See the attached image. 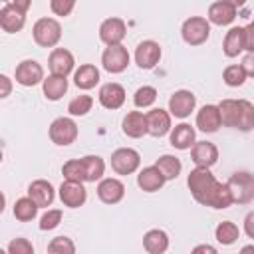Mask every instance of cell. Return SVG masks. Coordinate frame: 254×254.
Masks as SVG:
<instances>
[{"label": "cell", "instance_id": "f6af8a7d", "mask_svg": "<svg viewBox=\"0 0 254 254\" xmlns=\"http://www.w3.org/2000/svg\"><path fill=\"white\" fill-rule=\"evenodd\" d=\"M240 65L244 67V71H246L248 77H254V54H246Z\"/></svg>", "mask_w": 254, "mask_h": 254}, {"label": "cell", "instance_id": "7a4b0ae2", "mask_svg": "<svg viewBox=\"0 0 254 254\" xmlns=\"http://www.w3.org/2000/svg\"><path fill=\"white\" fill-rule=\"evenodd\" d=\"M30 8L28 0H16V2H6L0 10V26L4 32L14 34L20 32L26 24V10Z\"/></svg>", "mask_w": 254, "mask_h": 254}, {"label": "cell", "instance_id": "bcb514c9", "mask_svg": "<svg viewBox=\"0 0 254 254\" xmlns=\"http://www.w3.org/2000/svg\"><path fill=\"white\" fill-rule=\"evenodd\" d=\"M244 232L248 234V238H254V210L248 212L244 218Z\"/></svg>", "mask_w": 254, "mask_h": 254}, {"label": "cell", "instance_id": "d6a6232c", "mask_svg": "<svg viewBox=\"0 0 254 254\" xmlns=\"http://www.w3.org/2000/svg\"><path fill=\"white\" fill-rule=\"evenodd\" d=\"M214 236H216V240H218L222 246H230V244H234V242L238 240L240 230H238V226H236L234 222L224 220V222H220V224L216 226Z\"/></svg>", "mask_w": 254, "mask_h": 254}, {"label": "cell", "instance_id": "484cf974", "mask_svg": "<svg viewBox=\"0 0 254 254\" xmlns=\"http://www.w3.org/2000/svg\"><path fill=\"white\" fill-rule=\"evenodd\" d=\"M143 248L149 254H163L169 248V236L161 228H153L143 236Z\"/></svg>", "mask_w": 254, "mask_h": 254}, {"label": "cell", "instance_id": "603a6c76", "mask_svg": "<svg viewBox=\"0 0 254 254\" xmlns=\"http://www.w3.org/2000/svg\"><path fill=\"white\" fill-rule=\"evenodd\" d=\"M165 175L153 165V167H145L139 175H137V185H139V189L141 190H145V192H155V190H159L163 185H165Z\"/></svg>", "mask_w": 254, "mask_h": 254}, {"label": "cell", "instance_id": "9a60e30c", "mask_svg": "<svg viewBox=\"0 0 254 254\" xmlns=\"http://www.w3.org/2000/svg\"><path fill=\"white\" fill-rule=\"evenodd\" d=\"M60 198H62V202H64L65 206H69V208H79V206L85 202V198H87V190L83 189L81 183L65 181V183H62V187H60Z\"/></svg>", "mask_w": 254, "mask_h": 254}, {"label": "cell", "instance_id": "ab89813d", "mask_svg": "<svg viewBox=\"0 0 254 254\" xmlns=\"http://www.w3.org/2000/svg\"><path fill=\"white\" fill-rule=\"evenodd\" d=\"M91 105H93V99L89 95H77V97H73L69 101L67 111L71 115H75V117H81V115H85V113L91 111Z\"/></svg>", "mask_w": 254, "mask_h": 254}, {"label": "cell", "instance_id": "e0dca14e", "mask_svg": "<svg viewBox=\"0 0 254 254\" xmlns=\"http://www.w3.org/2000/svg\"><path fill=\"white\" fill-rule=\"evenodd\" d=\"M73 56L71 52H67L65 48H56L52 50L50 54V60H48V65L52 69V75H62L65 77L71 69H73Z\"/></svg>", "mask_w": 254, "mask_h": 254}, {"label": "cell", "instance_id": "8fae6325", "mask_svg": "<svg viewBox=\"0 0 254 254\" xmlns=\"http://www.w3.org/2000/svg\"><path fill=\"white\" fill-rule=\"evenodd\" d=\"M16 81L24 87L38 85L44 81V69L36 60H24L16 65Z\"/></svg>", "mask_w": 254, "mask_h": 254}, {"label": "cell", "instance_id": "ffe728a7", "mask_svg": "<svg viewBox=\"0 0 254 254\" xmlns=\"http://www.w3.org/2000/svg\"><path fill=\"white\" fill-rule=\"evenodd\" d=\"M222 125V119H220V109L218 105H204L200 107V111L196 113V127L204 133H214L218 131V127Z\"/></svg>", "mask_w": 254, "mask_h": 254}, {"label": "cell", "instance_id": "4fadbf2b", "mask_svg": "<svg viewBox=\"0 0 254 254\" xmlns=\"http://www.w3.org/2000/svg\"><path fill=\"white\" fill-rule=\"evenodd\" d=\"M161 60V46L153 40H145L137 46L135 50V64L141 67V69H151L159 64Z\"/></svg>", "mask_w": 254, "mask_h": 254}, {"label": "cell", "instance_id": "c3c4849f", "mask_svg": "<svg viewBox=\"0 0 254 254\" xmlns=\"http://www.w3.org/2000/svg\"><path fill=\"white\" fill-rule=\"evenodd\" d=\"M0 81H2V97H8V95H10V87H12V85H10V77L2 73V75H0Z\"/></svg>", "mask_w": 254, "mask_h": 254}, {"label": "cell", "instance_id": "6da1fadb", "mask_svg": "<svg viewBox=\"0 0 254 254\" xmlns=\"http://www.w3.org/2000/svg\"><path fill=\"white\" fill-rule=\"evenodd\" d=\"M187 185H189V190H190V194L194 196V200L200 202V204H204V206H208L210 196H212V192H214L218 181L214 179V175H212L208 169H198V167H196L194 171L189 173Z\"/></svg>", "mask_w": 254, "mask_h": 254}, {"label": "cell", "instance_id": "ba28073f", "mask_svg": "<svg viewBox=\"0 0 254 254\" xmlns=\"http://www.w3.org/2000/svg\"><path fill=\"white\" fill-rule=\"evenodd\" d=\"M127 34V26L121 18H107L99 26V40L109 46H121L123 38Z\"/></svg>", "mask_w": 254, "mask_h": 254}, {"label": "cell", "instance_id": "8d00e7d4", "mask_svg": "<svg viewBox=\"0 0 254 254\" xmlns=\"http://www.w3.org/2000/svg\"><path fill=\"white\" fill-rule=\"evenodd\" d=\"M246 71H244V67L242 65H238V64H232V65H228L226 69H224V73H222V79H224V83L226 85H230V87H238V85H242L244 81H246Z\"/></svg>", "mask_w": 254, "mask_h": 254}, {"label": "cell", "instance_id": "f1b7e54d", "mask_svg": "<svg viewBox=\"0 0 254 254\" xmlns=\"http://www.w3.org/2000/svg\"><path fill=\"white\" fill-rule=\"evenodd\" d=\"M220 119L224 127H236L238 123V111H240V99H222L218 103Z\"/></svg>", "mask_w": 254, "mask_h": 254}, {"label": "cell", "instance_id": "9c48e42d", "mask_svg": "<svg viewBox=\"0 0 254 254\" xmlns=\"http://www.w3.org/2000/svg\"><path fill=\"white\" fill-rule=\"evenodd\" d=\"M101 64L109 73H121L129 65V52L123 46H109L101 54Z\"/></svg>", "mask_w": 254, "mask_h": 254}, {"label": "cell", "instance_id": "d6986e66", "mask_svg": "<svg viewBox=\"0 0 254 254\" xmlns=\"http://www.w3.org/2000/svg\"><path fill=\"white\" fill-rule=\"evenodd\" d=\"M99 103L105 109H119L125 103V89H123V85L113 83V81L101 85V89H99Z\"/></svg>", "mask_w": 254, "mask_h": 254}, {"label": "cell", "instance_id": "7bdbcfd3", "mask_svg": "<svg viewBox=\"0 0 254 254\" xmlns=\"http://www.w3.org/2000/svg\"><path fill=\"white\" fill-rule=\"evenodd\" d=\"M73 6H75L73 0H52L50 2V8L56 16H67L73 10Z\"/></svg>", "mask_w": 254, "mask_h": 254}, {"label": "cell", "instance_id": "7dc6e473", "mask_svg": "<svg viewBox=\"0 0 254 254\" xmlns=\"http://www.w3.org/2000/svg\"><path fill=\"white\" fill-rule=\"evenodd\" d=\"M190 254H218V252H216V248L210 246V244H198V246H194V248L190 250Z\"/></svg>", "mask_w": 254, "mask_h": 254}, {"label": "cell", "instance_id": "30bf717a", "mask_svg": "<svg viewBox=\"0 0 254 254\" xmlns=\"http://www.w3.org/2000/svg\"><path fill=\"white\" fill-rule=\"evenodd\" d=\"M194 105H196V97L189 89H179L169 97V111H171V115H175L179 119L189 117L190 111L194 109Z\"/></svg>", "mask_w": 254, "mask_h": 254}, {"label": "cell", "instance_id": "3957f363", "mask_svg": "<svg viewBox=\"0 0 254 254\" xmlns=\"http://www.w3.org/2000/svg\"><path fill=\"white\" fill-rule=\"evenodd\" d=\"M34 42L42 48H54L62 40V26L54 18H40L32 28Z\"/></svg>", "mask_w": 254, "mask_h": 254}, {"label": "cell", "instance_id": "836d02e7", "mask_svg": "<svg viewBox=\"0 0 254 254\" xmlns=\"http://www.w3.org/2000/svg\"><path fill=\"white\" fill-rule=\"evenodd\" d=\"M232 202L234 200H232V192H230L228 185L226 183H218L214 192H212V196H210L208 206H212V208H228Z\"/></svg>", "mask_w": 254, "mask_h": 254}, {"label": "cell", "instance_id": "7c38bea8", "mask_svg": "<svg viewBox=\"0 0 254 254\" xmlns=\"http://www.w3.org/2000/svg\"><path fill=\"white\" fill-rule=\"evenodd\" d=\"M190 159L198 169H210L218 161V149L210 141H196L190 149Z\"/></svg>", "mask_w": 254, "mask_h": 254}, {"label": "cell", "instance_id": "ee69618b", "mask_svg": "<svg viewBox=\"0 0 254 254\" xmlns=\"http://www.w3.org/2000/svg\"><path fill=\"white\" fill-rule=\"evenodd\" d=\"M244 50H248V54H254V22L244 28Z\"/></svg>", "mask_w": 254, "mask_h": 254}, {"label": "cell", "instance_id": "f546056e", "mask_svg": "<svg viewBox=\"0 0 254 254\" xmlns=\"http://www.w3.org/2000/svg\"><path fill=\"white\" fill-rule=\"evenodd\" d=\"M155 167L165 175L167 181H173L181 175V169H183V163L181 159H177L175 155H161L155 163Z\"/></svg>", "mask_w": 254, "mask_h": 254}, {"label": "cell", "instance_id": "5bb4252c", "mask_svg": "<svg viewBox=\"0 0 254 254\" xmlns=\"http://www.w3.org/2000/svg\"><path fill=\"white\" fill-rule=\"evenodd\" d=\"M97 196L105 204H117L125 196V185L119 179H103L97 185Z\"/></svg>", "mask_w": 254, "mask_h": 254}, {"label": "cell", "instance_id": "2e32d148", "mask_svg": "<svg viewBox=\"0 0 254 254\" xmlns=\"http://www.w3.org/2000/svg\"><path fill=\"white\" fill-rule=\"evenodd\" d=\"M234 18H236V4L234 2L218 0V2H212L208 8V20L216 26H228L230 22H234Z\"/></svg>", "mask_w": 254, "mask_h": 254}, {"label": "cell", "instance_id": "4dcf8cb0", "mask_svg": "<svg viewBox=\"0 0 254 254\" xmlns=\"http://www.w3.org/2000/svg\"><path fill=\"white\" fill-rule=\"evenodd\" d=\"M81 163H83V169H85V181L87 183H95V181H99L103 177L105 163H103L101 157H97V155H85L81 159Z\"/></svg>", "mask_w": 254, "mask_h": 254}, {"label": "cell", "instance_id": "44dd1931", "mask_svg": "<svg viewBox=\"0 0 254 254\" xmlns=\"http://www.w3.org/2000/svg\"><path fill=\"white\" fill-rule=\"evenodd\" d=\"M171 145L175 149H181V151H187V149H192L194 143H196V133L194 129L189 125V123H179L175 125V129L171 131V137H169Z\"/></svg>", "mask_w": 254, "mask_h": 254}, {"label": "cell", "instance_id": "5b68a950", "mask_svg": "<svg viewBox=\"0 0 254 254\" xmlns=\"http://www.w3.org/2000/svg\"><path fill=\"white\" fill-rule=\"evenodd\" d=\"M181 34H183V40L189 46H200L210 36V24L202 16H190L189 20H185Z\"/></svg>", "mask_w": 254, "mask_h": 254}, {"label": "cell", "instance_id": "277c9868", "mask_svg": "<svg viewBox=\"0 0 254 254\" xmlns=\"http://www.w3.org/2000/svg\"><path fill=\"white\" fill-rule=\"evenodd\" d=\"M230 192H232V200L238 204H248L254 200V175L250 173H234L228 181H226Z\"/></svg>", "mask_w": 254, "mask_h": 254}, {"label": "cell", "instance_id": "f35d334b", "mask_svg": "<svg viewBox=\"0 0 254 254\" xmlns=\"http://www.w3.org/2000/svg\"><path fill=\"white\" fill-rule=\"evenodd\" d=\"M155 99H157V89L151 87V85L139 87V89L135 91V95H133V103H135L137 107H151V105L155 103Z\"/></svg>", "mask_w": 254, "mask_h": 254}, {"label": "cell", "instance_id": "d590c367", "mask_svg": "<svg viewBox=\"0 0 254 254\" xmlns=\"http://www.w3.org/2000/svg\"><path fill=\"white\" fill-rule=\"evenodd\" d=\"M254 127V105L248 99H240V111H238V123L236 129L250 131Z\"/></svg>", "mask_w": 254, "mask_h": 254}, {"label": "cell", "instance_id": "7402d4cb", "mask_svg": "<svg viewBox=\"0 0 254 254\" xmlns=\"http://www.w3.org/2000/svg\"><path fill=\"white\" fill-rule=\"evenodd\" d=\"M121 127H123V133L127 137H131V139H139L145 133H149V129H147V117L141 111H129L123 117Z\"/></svg>", "mask_w": 254, "mask_h": 254}, {"label": "cell", "instance_id": "d4e9b609", "mask_svg": "<svg viewBox=\"0 0 254 254\" xmlns=\"http://www.w3.org/2000/svg\"><path fill=\"white\" fill-rule=\"evenodd\" d=\"M244 50V28L234 26L226 32L224 42H222V52L226 58H236Z\"/></svg>", "mask_w": 254, "mask_h": 254}, {"label": "cell", "instance_id": "cb8c5ba5", "mask_svg": "<svg viewBox=\"0 0 254 254\" xmlns=\"http://www.w3.org/2000/svg\"><path fill=\"white\" fill-rule=\"evenodd\" d=\"M28 196L38 204V206H50L54 202V187L52 183L38 179L34 183H30L28 187Z\"/></svg>", "mask_w": 254, "mask_h": 254}, {"label": "cell", "instance_id": "4316f807", "mask_svg": "<svg viewBox=\"0 0 254 254\" xmlns=\"http://www.w3.org/2000/svg\"><path fill=\"white\" fill-rule=\"evenodd\" d=\"M97 81H99V69L93 64H83L73 73V83L79 89H91L97 85Z\"/></svg>", "mask_w": 254, "mask_h": 254}, {"label": "cell", "instance_id": "52a82bcc", "mask_svg": "<svg viewBox=\"0 0 254 254\" xmlns=\"http://www.w3.org/2000/svg\"><path fill=\"white\" fill-rule=\"evenodd\" d=\"M50 139L56 145H71L77 139V125L69 117H58L50 125Z\"/></svg>", "mask_w": 254, "mask_h": 254}, {"label": "cell", "instance_id": "60d3db41", "mask_svg": "<svg viewBox=\"0 0 254 254\" xmlns=\"http://www.w3.org/2000/svg\"><path fill=\"white\" fill-rule=\"evenodd\" d=\"M60 222H62V210L60 208H52L40 218V230H54Z\"/></svg>", "mask_w": 254, "mask_h": 254}, {"label": "cell", "instance_id": "74e56055", "mask_svg": "<svg viewBox=\"0 0 254 254\" xmlns=\"http://www.w3.org/2000/svg\"><path fill=\"white\" fill-rule=\"evenodd\" d=\"M48 254H75V244L67 236H56L48 244Z\"/></svg>", "mask_w": 254, "mask_h": 254}, {"label": "cell", "instance_id": "b9f144b4", "mask_svg": "<svg viewBox=\"0 0 254 254\" xmlns=\"http://www.w3.org/2000/svg\"><path fill=\"white\" fill-rule=\"evenodd\" d=\"M8 254H34V246L28 238H14L8 244Z\"/></svg>", "mask_w": 254, "mask_h": 254}, {"label": "cell", "instance_id": "8992f818", "mask_svg": "<svg viewBox=\"0 0 254 254\" xmlns=\"http://www.w3.org/2000/svg\"><path fill=\"white\" fill-rule=\"evenodd\" d=\"M139 165H141V157L131 147H121L111 153V169L117 175H131L139 169Z\"/></svg>", "mask_w": 254, "mask_h": 254}, {"label": "cell", "instance_id": "e575fe53", "mask_svg": "<svg viewBox=\"0 0 254 254\" xmlns=\"http://www.w3.org/2000/svg\"><path fill=\"white\" fill-rule=\"evenodd\" d=\"M62 175L65 177V181H71V183H83V181H85V169H83L81 159H71V161L64 163V167H62Z\"/></svg>", "mask_w": 254, "mask_h": 254}, {"label": "cell", "instance_id": "ac0fdd59", "mask_svg": "<svg viewBox=\"0 0 254 254\" xmlns=\"http://www.w3.org/2000/svg\"><path fill=\"white\" fill-rule=\"evenodd\" d=\"M147 129L153 137H163L171 131V113L165 109H151L147 115Z\"/></svg>", "mask_w": 254, "mask_h": 254}, {"label": "cell", "instance_id": "681fc988", "mask_svg": "<svg viewBox=\"0 0 254 254\" xmlns=\"http://www.w3.org/2000/svg\"><path fill=\"white\" fill-rule=\"evenodd\" d=\"M238 254H254V244H246V246H242V250H240Z\"/></svg>", "mask_w": 254, "mask_h": 254}, {"label": "cell", "instance_id": "83f0119b", "mask_svg": "<svg viewBox=\"0 0 254 254\" xmlns=\"http://www.w3.org/2000/svg\"><path fill=\"white\" fill-rule=\"evenodd\" d=\"M42 87H44L46 99L58 101V99H62L64 93L67 91V79L62 77V75H48V77L42 81Z\"/></svg>", "mask_w": 254, "mask_h": 254}, {"label": "cell", "instance_id": "1f68e13d", "mask_svg": "<svg viewBox=\"0 0 254 254\" xmlns=\"http://www.w3.org/2000/svg\"><path fill=\"white\" fill-rule=\"evenodd\" d=\"M38 204L30 198V196H24V198H18L16 204H14V216L22 222H28V220H34L36 214H38Z\"/></svg>", "mask_w": 254, "mask_h": 254}]
</instances>
